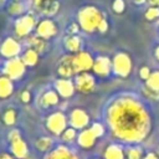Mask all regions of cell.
I'll return each mask as SVG.
<instances>
[{
	"label": "cell",
	"instance_id": "obj_1",
	"mask_svg": "<svg viewBox=\"0 0 159 159\" xmlns=\"http://www.w3.org/2000/svg\"><path fill=\"white\" fill-rule=\"evenodd\" d=\"M106 119L118 139L132 143L142 142L152 128L149 111L140 99L132 96L114 98L106 108Z\"/></svg>",
	"mask_w": 159,
	"mask_h": 159
},
{
	"label": "cell",
	"instance_id": "obj_2",
	"mask_svg": "<svg viewBox=\"0 0 159 159\" xmlns=\"http://www.w3.org/2000/svg\"><path fill=\"white\" fill-rule=\"evenodd\" d=\"M103 19V12L94 5H86L81 7L77 14L78 25L86 32H93L97 30Z\"/></svg>",
	"mask_w": 159,
	"mask_h": 159
},
{
	"label": "cell",
	"instance_id": "obj_3",
	"mask_svg": "<svg viewBox=\"0 0 159 159\" xmlns=\"http://www.w3.org/2000/svg\"><path fill=\"white\" fill-rule=\"evenodd\" d=\"M36 19L32 14H25L15 20L14 30L17 37H27L34 29H36Z\"/></svg>",
	"mask_w": 159,
	"mask_h": 159
},
{
	"label": "cell",
	"instance_id": "obj_4",
	"mask_svg": "<svg viewBox=\"0 0 159 159\" xmlns=\"http://www.w3.org/2000/svg\"><path fill=\"white\" fill-rule=\"evenodd\" d=\"M132 70V60L125 52H118L112 58V71L120 77H127Z\"/></svg>",
	"mask_w": 159,
	"mask_h": 159
},
{
	"label": "cell",
	"instance_id": "obj_5",
	"mask_svg": "<svg viewBox=\"0 0 159 159\" xmlns=\"http://www.w3.org/2000/svg\"><path fill=\"white\" fill-rule=\"evenodd\" d=\"M25 68L26 66L20 57L9 58L4 63V75L7 76L11 81H17L24 76Z\"/></svg>",
	"mask_w": 159,
	"mask_h": 159
},
{
	"label": "cell",
	"instance_id": "obj_6",
	"mask_svg": "<svg viewBox=\"0 0 159 159\" xmlns=\"http://www.w3.org/2000/svg\"><path fill=\"white\" fill-rule=\"evenodd\" d=\"M93 62H94L93 57L86 51H80V52L75 53L72 57V65H73L75 73L87 72L88 70L92 68Z\"/></svg>",
	"mask_w": 159,
	"mask_h": 159
},
{
	"label": "cell",
	"instance_id": "obj_7",
	"mask_svg": "<svg viewBox=\"0 0 159 159\" xmlns=\"http://www.w3.org/2000/svg\"><path fill=\"white\" fill-rule=\"evenodd\" d=\"M66 125H67V118L62 112L52 113L46 120L47 129L56 135H61L66 129Z\"/></svg>",
	"mask_w": 159,
	"mask_h": 159
},
{
	"label": "cell",
	"instance_id": "obj_8",
	"mask_svg": "<svg viewBox=\"0 0 159 159\" xmlns=\"http://www.w3.org/2000/svg\"><path fill=\"white\" fill-rule=\"evenodd\" d=\"M73 83H75L76 91L81 92V93H89L94 89V86H96L94 77L88 72L78 73Z\"/></svg>",
	"mask_w": 159,
	"mask_h": 159
},
{
	"label": "cell",
	"instance_id": "obj_9",
	"mask_svg": "<svg viewBox=\"0 0 159 159\" xmlns=\"http://www.w3.org/2000/svg\"><path fill=\"white\" fill-rule=\"evenodd\" d=\"M21 52V45L17 40L12 39V37H7L5 39L1 45H0V53L2 57L5 58H14L17 57Z\"/></svg>",
	"mask_w": 159,
	"mask_h": 159
},
{
	"label": "cell",
	"instance_id": "obj_10",
	"mask_svg": "<svg viewBox=\"0 0 159 159\" xmlns=\"http://www.w3.org/2000/svg\"><path fill=\"white\" fill-rule=\"evenodd\" d=\"M35 30H36V35L42 37V39H45V40H50L58 31L56 22L52 21L51 19H43L40 22H37Z\"/></svg>",
	"mask_w": 159,
	"mask_h": 159
},
{
	"label": "cell",
	"instance_id": "obj_11",
	"mask_svg": "<svg viewBox=\"0 0 159 159\" xmlns=\"http://www.w3.org/2000/svg\"><path fill=\"white\" fill-rule=\"evenodd\" d=\"M92 70L96 75L103 77V76H108L112 71V61L106 57V56H99L94 60Z\"/></svg>",
	"mask_w": 159,
	"mask_h": 159
},
{
	"label": "cell",
	"instance_id": "obj_12",
	"mask_svg": "<svg viewBox=\"0 0 159 159\" xmlns=\"http://www.w3.org/2000/svg\"><path fill=\"white\" fill-rule=\"evenodd\" d=\"M55 89L56 92L63 97V98H70L72 97V94L75 93L76 88H75V83L68 80V78H60L55 82Z\"/></svg>",
	"mask_w": 159,
	"mask_h": 159
},
{
	"label": "cell",
	"instance_id": "obj_13",
	"mask_svg": "<svg viewBox=\"0 0 159 159\" xmlns=\"http://www.w3.org/2000/svg\"><path fill=\"white\" fill-rule=\"evenodd\" d=\"M88 114L81 109V108H76L71 112V116H70V123L72 125V128L75 129H83L87 124H88Z\"/></svg>",
	"mask_w": 159,
	"mask_h": 159
},
{
	"label": "cell",
	"instance_id": "obj_14",
	"mask_svg": "<svg viewBox=\"0 0 159 159\" xmlns=\"http://www.w3.org/2000/svg\"><path fill=\"white\" fill-rule=\"evenodd\" d=\"M72 57L73 55H68L62 57L58 67H57V72L60 76H62V78H68L72 75H75V70H73V65H72Z\"/></svg>",
	"mask_w": 159,
	"mask_h": 159
},
{
	"label": "cell",
	"instance_id": "obj_15",
	"mask_svg": "<svg viewBox=\"0 0 159 159\" xmlns=\"http://www.w3.org/2000/svg\"><path fill=\"white\" fill-rule=\"evenodd\" d=\"M10 143H11V153L14 154L15 158H17V159H26L27 158V153H29L27 145L22 140L21 137L10 142Z\"/></svg>",
	"mask_w": 159,
	"mask_h": 159
},
{
	"label": "cell",
	"instance_id": "obj_16",
	"mask_svg": "<svg viewBox=\"0 0 159 159\" xmlns=\"http://www.w3.org/2000/svg\"><path fill=\"white\" fill-rule=\"evenodd\" d=\"M45 159H78L75 153H72L67 147H57L52 152H50Z\"/></svg>",
	"mask_w": 159,
	"mask_h": 159
},
{
	"label": "cell",
	"instance_id": "obj_17",
	"mask_svg": "<svg viewBox=\"0 0 159 159\" xmlns=\"http://www.w3.org/2000/svg\"><path fill=\"white\" fill-rule=\"evenodd\" d=\"M27 46L29 48H32L35 50L37 53H42L46 51L47 48V40L37 36V35H31L27 37Z\"/></svg>",
	"mask_w": 159,
	"mask_h": 159
},
{
	"label": "cell",
	"instance_id": "obj_18",
	"mask_svg": "<svg viewBox=\"0 0 159 159\" xmlns=\"http://www.w3.org/2000/svg\"><path fill=\"white\" fill-rule=\"evenodd\" d=\"M96 139H97V137L93 134V132H92L91 128H89V129H84V130H82V132L80 133L77 140H78V144H80L82 148H84V149H89V148H92V147L94 145Z\"/></svg>",
	"mask_w": 159,
	"mask_h": 159
},
{
	"label": "cell",
	"instance_id": "obj_19",
	"mask_svg": "<svg viewBox=\"0 0 159 159\" xmlns=\"http://www.w3.org/2000/svg\"><path fill=\"white\" fill-rule=\"evenodd\" d=\"M63 46L66 47L67 51L72 53H77L82 48V40L77 35H68L63 40Z\"/></svg>",
	"mask_w": 159,
	"mask_h": 159
},
{
	"label": "cell",
	"instance_id": "obj_20",
	"mask_svg": "<svg viewBox=\"0 0 159 159\" xmlns=\"http://www.w3.org/2000/svg\"><path fill=\"white\" fill-rule=\"evenodd\" d=\"M104 159H125V152L117 144H111L104 150Z\"/></svg>",
	"mask_w": 159,
	"mask_h": 159
},
{
	"label": "cell",
	"instance_id": "obj_21",
	"mask_svg": "<svg viewBox=\"0 0 159 159\" xmlns=\"http://www.w3.org/2000/svg\"><path fill=\"white\" fill-rule=\"evenodd\" d=\"M12 81L5 75L0 76V98H7L12 93Z\"/></svg>",
	"mask_w": 159,
	"mask_h": 159
},
{
	"label": "cell",
	"instance_id": "obj_22",
	"mask_svg": "<svg viewBox=\"0 0 159 159\" xmlns=\"http://www.w3.org/2000/svg\"><path fill=\"white\" fill-rule=\"evenodd\" d=\"M41 103L43 107H51L58 103V93L56 91H46L41 97Z\"/></svg>",
	"mask_w": 159,
	"mask_h": 159
},
{
	"label": "cell",
	"instance_id": "obj_23",
	"mask_svg": "<svg viewBox=\"0 0 159 159\" xmlns=\"http://www.w3.org/2000/svg\"><path fill=\"white\" fill-rule=\"evenodd\" d=\"M21 60L25 63V66H35L37 63V61H39V53L32 48H27L22 53Z\"/></svg>",
	"mask_w": 159,
	"mask_h": 159
},
{
	"label": "cell",
	"instance_id": "obj_24",
	"mask_svg": "<svg viewBox=\"0 0 159 159\" xmlns=\"http://www.w3.org/2000/svg\"><path fill=\"white\" fill-rule=\"evenodd\" d=\"M7 11L10 15L12 16H22L24 12H25V5L21 0H14L12 2H10L9 7H7Z\"/></svg>",
	"mask_w": 159,
	"mask_h": 159
},
{
	"label": "cell",
	"instance_id": "obj_25",
	"mask_svg": "<svg viewBox=\"0 0 159 159\" xmlns=\"http://www.w3.org/2000/svg\"><path fill=\"white\" fill-rule=\"evenodd\" d=\"M35 145L40 152H48L53 145V140L50 137H41L36 140Z\"/></svg>",
	"mask_w": 159,
	"mask_h": 159
},
{
	"label": "cell",
	"instance_id": "obj_26",
	"mask_svg": "<svg viewBox=\"0 0 159 159\" xmlns=\"http://www.w3.org/2000/svg\"><path fill=\"white\" fill-rule=\"evenodd\" d=\"M58 10H60V2L57 0H52L40 12L42 15H45V16H53V15H56L58 12Z\"/></svg>",
	"mask_w": 159,
	"mask_h": 159
},
{
	"label": "cell",
	"instance_id": "obj_27",
	"mask_svg": "<svg viewBox=\"0 0 159 159\" xmlns=\"http://www.w3.org/2000/svg\"><path fill=\"white\" fill-rule=\"evenodd\" d=\"M145 86H148L149 88L154 91H159V71H154L150 73L149 78L147 80Z\"/></svg>",
	"mask_w": 159,
	"mask_h": 159
},
{
	"label": "cell",
	"instance_id": "obj_28",
	"mask_svg": "<svg viewBox=\"0 0 159 159\" xmlns=\"http://www.w3.org/2000/svg\"><path fill=\"white\" fill-rule=\"evenodd\" d=\"M125 152V159H143V150L138 147L128 148Z\"/></svg>",
	"mask_w": 159,
	"mask_h": 159
},
{
	"label": "cell",
	"instance_id": "obj_29",
	"mask_svg": "<svg viewBox=\"0 0 159 159\" xmlns=\"http://www.w3.org/2000/svg\"><path fill=\"white\" fill-rule=\"evenodd\" d=\"M2 120H4L5 124H7V125H12V124L15 123V120H16V112H15L12 108H9V109L4 113V116H2Z\"/></svg>",
	"mask_w": 159,
	"mask_h": 159
},
{
	"label": "cell",
	"instance_id": "obj_30",
	"mask_svg": "<svg viewBox=\"0 0 159 159\" xmlns=\"http://www.w3.org/2000/svg\"><path fill=\"white\" fill-rule=\"evenodd\" d=\"M144 16L149 21H154V20L159 19V6H150V7H148L145 14H144Z\"/></svg>",
	"mask_w": 159,
	"mask_h": 159
},
{
	"label": "cell",
	"instance_id": "obj_31",
	"mask_svg": "<svg viewBox=\"0 0 159 159\" xmlns=\"http://www.w3.org/2000/svg\"><path fill=\"white\" fill-rule=\"evenodd\" d=\"M76 138V129L75 128H66L63 130V133L61 134V139L63 142H72Z\"/></svg>",
	"mask_w": 159,
	"mask_h": 159
},
{
	"label": "cell",
	"instance_id": "obj_32",
	"mask_svg": "<svg viewBox=\"0 0 159 159\" xmlns=\"http://www.w3.org/2000/svg\"><path fill=\"white\" fill-rule=\"evenodd\" d=\"M112 9L117 14H122L125 10V2L124 0H113L112 2Z\"/></svg>",
	"mask_w": 159,
	"mask_h": 159
},
{
	"label": "cell",
	"instance_id": "obj_33",
	"mask_svg": "<svg viewBox=\"0 0 159 159\" xmlns=\"http://www.w3.org/2000/svg\"><path fill=\"white\" fill-rule=\"evenodd\" d=\"M143 92H144L145 97H148L150 99H157V101L159 99V91H154V89L149 88L148 86H145L144 89H143Z\"/></svg>",
	"mask_w": 159,
	"mask_h": 159
},
{
	"label": "cell",
	"instance_id": "obj_34",
	"mask_svg": "<svg viewBox=\"0 0 159 159\" xmlns=\"http://www.w3.org/2000/svg\"><path fill=\"white\" fill-rule=\"evenodd\" d=\"M91 130H92L93 134L98 138V137L103 135V133H104V127H103L101 123H93L92 127H91Z\"/></svg>",
	"mask_w": 159,
	"mask_h": 159
},
{
	"label": "cell",
	"instance_id": "obj_35",
	"mask_svg": "<svg viewBox=\"0 0 159 159\" xmlns=\"http://www.w3.org/2000/svg\"><path fill=\"white\" fill-rule=\"evenodd\" d=\"M50 1H52V0H32V4H34V7L37 11H41Z\"/></svg>",
	"mask_w": 159,
	"mask_h": 159
},
{
	"label": "cell",
	"instance_id": "obj_36",
	"mask_svg": "<svg viewBox=\"0 0 159 159\" xmlns=\"http://www.w3.org/2000/svg\"><path fill=\"white\" fill-rule=\"evenodd\" d=\"M150 70H149V67H147V66H143L140 70H139V76H140V78L142 80H148L149 78V76H150Z\"/></svg>",
	"mask_w": 159,
	"mask_h": 159
},
{
	"label": "cell",
	"instance_id": "obj_37",
	"mask_svg": "<svg viewBox=\"0 0 159 159\" xmlns=\"http://www.w3.org/2000/svg\"><path fill=\"white\" fill-rule=\"evenodd\" d=\"M80 29H81V27H80L78 22H77V24H76V22H72V24L68 26V34H70V35H77V32H78Z\"/></svg>",
	"mask_w": 159,
	"mask_h": 159
},
{
	"label": "cell",
	"instance_id": "obj_38",
	"mask_svg": "<svg viewBox=\"0 0 159 159\" xmlns=\"http://www.w3.org/2000/svg\"><path fill=\"white\" fill-rule=\"evenodd\" d=\"M99 32H102V34H104L107 30H108V22H107V20H106V17L101 21V24H99V26H98V29H97Z\"/></svg>",
	"mask_w": 159,
	"mask_h": 159
},
{
	"label": "cell",
	"instance_id": "obj_39",
	"mask_svg": "<svg viewBox=\"0 0 159 159\" xmlns=\"http://www.w3.org/2000/svg\"><path fill=\"white\" fill-rule=\"evenodd\" d=\"M30 99H31L30 92H29V91H24V92L21 93V101H22L24 103H27V102H30Z\"/></svg>",
	"mask_w": 159,
	"mask_h": 159
},
{
	"label": "cell",
	"instance_id": "obj_40",
	"mask_svg": "<svg viewBox=\"0 0 159 159\" xmlns=\"http://www.w3.org/2000/svg\"><path fill=\"white\" fill-rule=\"evenodd\" d=\"M21 135H20V133L17 132V130H11L10 132V134H9V139H10V142H12V140H15V139H17V138H20Z\"/></svg>",
	"mask_w": 159,
	"mask_h": 159
},
{
	"label": "cell",
	"instance_id": "obj_41",
	"mask_svg": "<svg viewBox=\"0 0 159 159\" xmlns=\"http://www.w3.org/2000/svg\"><path fill=\"white\" fill-rule=\"evenodd\" d=\"M143 159H159V157L157 154H154V153H148V154L144 155Z\"/></svg>",
	"mask_w": 159,
	"mask_h": 159
},
{
	"label": "cell",
	"instance_id": "obj_42",
	"mask_svg": "<svg viewBox=\"0 0 159 159\" xmlns=\"http://www.w3.org/2000/svg\"><path fill=\"white\" fill-rule=\"evenodd\" d=\"M0 159H15V158L7 153H2V154H0Z\"/></svg>",
	"mask_w": 159,
	"mask_h": 159
},
{
	"label": "cell",
	"instance_id": "obj_43",
	"mask_svg": "<svg viewBox=\"0 0 159 159\" xmlns=\"http://www.w3.org/2000/svg\"><path fill=\"white\" fill-rule=\"evenodd\" d=\"M152 6H159V0H148Z\"/></svg>",
	"mask_w": 159,
	"mask_h": 159
},
{
	"label": "cell",
	"instance_id": "obj_44",
	"mask_svg": "<svg viewBox=\"0 0 159 159\" xmlns=\"http://www.w3.org/2000/svg\"><path fill=\"white\" fill-rule=\"evenodd\" d=\"M154 55H155V57H157L158 61H159V46H157V48H155V51H154Z\"/></svg>",
	"mask_w": 159,
	"mask_h": 159
},
{
	"label": "cell",
	"instance_id": "obj_45",
	"mask_svg": "<svg viewBox=\"0 0 159 159\" xmlns=\"http://www.w3.org/2000/svg\"><path fill=\"white\" fill-rule=\"evenodd\" d=\"M133 1H134L137 5H142V4H144L147 0H133Z\"/></svg>",
	"mask_w": 159,
	"mask_h": 159
},
{
	"label": "cell",
	"instance_id": "obj_46",
	"mask_svg": "<svg viewBox=\"0 0 159 159\" xmlns=\"http://www.w3.org/2000/svg\"><path fill=\"white\" fill-rule=\"evenodd\" d=\"M6 1H7V0H0V7H2V6L6 4Z\"/></svg>",
	"mask_w": 159,
	"mask_h": 159
},
{
	"label": "cell",
	"instance_id": "obj_47",
	"mask_svg": "<svg viewBox=\"0 0 159 159\" xmlns=\"http://www.w3.org/2000/svg\"><path fill=\"white\" fill-rule=\"evenodd\" d=\"M158 157H159V149H158Z\"/></svg>",
	"mask_w": 159,
	"mask_h": 159
},
{
	"label": "cell",
	"instance_id": "obj_48",
	"mask_svg": "<svg viewBox=\"0 0 159 159\" xmlns=\"http://www.w3.org/2000/svg\"><path fill=\"white\" fill-rule=\"evenodd\" d=\"M21 1H22V0H21Z\"/></svg>",
	"mask_w": 159,
	"mask_h": 159
}]
</instances>
